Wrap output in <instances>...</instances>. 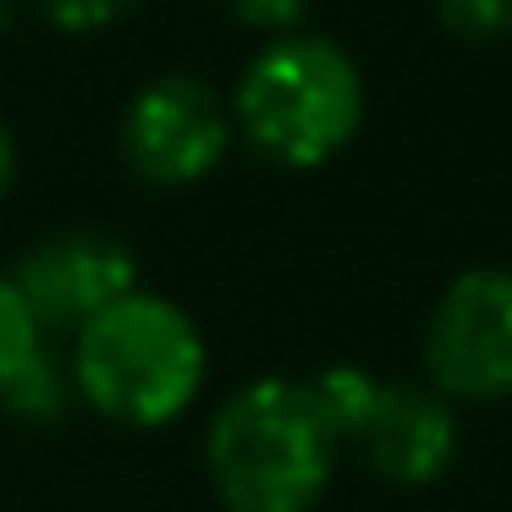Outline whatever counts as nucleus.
Returning <instances> with one entry per match:
<instances>
[{
	"label": "nucleus",
	"instance_id": "1a4fd4ad",
	"mask_svg": "<svg viewBox=\"0 0 512 512\" xmlns=\"http://www.w3.org/2000/svg\"><path fill=\"white\" fill-rule=\"evenodd\" d=\"M380 386H386V380H375L369 369H358V364H331V369H320V375L309 380L325 424H331L342 441H353V435L364 430V419L375 413V402H380Z\"/></svg>",
	"mask_w": 512,
	"mask_h": 512
},
{
	"label": "nucleus",
	"instance_id": "39448f33",
	"mask_svg": "<svg viewBox=\"0 0 512 512\" xmlns=\"http://www.w3.org/2000/svg\"><path fill=\"white\" fill-rule=\"evenodd\" d=\"M424 380L446 402L512 397V270L474 265L446 281L424 325Z\"/></svg>",
	"mask_w": 512,
	"mask_h": 512
},
{
	"label": "nucleus",
	"instance_id": "423d86ee",
	"mask_svg": "<svg viewBox=\"0 0 512 512\" xmlns=\"http://www.w3.org/2000/svg\"><path fill=\"white\" fill-rule=\"evenodd\" d=\"M23 303L34 309L39 331H83L100 309L138 287V259L116 232L100 226H67L39 243L12 270Z\"/></svg>",
	"mask_w": 512,
	"mask_h": 512
},
{
	"label": "nucleus",
	"instance_id": "7ed1b4c3",
	"mask_svg": "<svg viewBox=\"0 0 512 512\" xmlns=\"http://www.w3.org/2000/svg\"><path fill=\"white\" fill-rule=\"evenodd\" d=\"M72 386L100 419L127 430H160L193 408L210 369L199 325L160 292L133 287L72 331Z\"/></svg>",
	"mask_w": 512,
	"mask_h": 512
},
{
	"label": "nucleus",
	"instance_id": "f257e3e1",
	"mask_svg": "<svg viewBox=\"0 0 512 512\" xmlns=\"http://www.w3.org/2000/svg\"><path fill=\"white\" fill-rule=\"evenodd\" d=\"M336 452L342 435L298 375L243 380L204 430V474L226 512H314Z\"/></svg>",
	"mask_w": 512,
	"mask_h": 512
},
{
	"label": "nucleus",
	"instance_id": "ddd939ff",
	"mask_svg": "<svg viewBox=\"0 0 512 512\" xmlns=\"http://www.w3.org/2000/svg\"><path fill=\"white\" fill-rule=\"evenodd\" d=\"M221 12L232 17V23L265 34V39H281V34H298L303 28L309 0H221Z\"/></svg>",
	"mask_w": 512,
	"mask_h": 512
},
{
	"label": "nucleus",
	"instance_id": "9d476101",
	"mask_svg": "<svg viewBox=\"0 0 512 512\" xmlns=\"http://www.w3.org/2000/svg\"><path fill=\"white\" fill-rule=\"evenodd\" d=\"M39 347H45V331H39L34 309L23 303V292H17L12 276H0V386L34 358Z\"/></svg>",
	"mask_w": 512,
	"mask_h": 512
},
{
	"label": "nucleus",
	"instance_id": "0eeeda50",
	"mask_svg": "<svg viewBox=\"0 0 512 512\" xmlns=\"http://www.w3.org/2000/svg\"><path fill=\"white\" fill-rule=\"evenodd\" d=\"M386 485H430L457 457V413L435 386H380L375 413L353 435Z\"/></svg>",
	"mask_w": 512,
	"mask_h": 512
},
{
	"label": "nucleus",
	"instance_id": "f8f14e48",
	"mask_svg": "<svg viewBox=\"0 0 512 512\" xmlns=\"http://www.w3.org/2000/svg\"><path fill=\"white\" fill-rule=\"evenodd\" d=\"M133 6H138V0H39L45 23L56 28V34H67V39L105 34V28H116Z\"/></svg>",
	"mask_w": 512,
	"mask_h": 512
},
{
	"label": "nucleus",
	"instance_id": "20e7f679",
	"mask_svg": "<svg viewBox=\"0 0 512 512\" xmlns=\"http://www.w3.org/2000/svg\"><path fill=\"white\" fill-rule=\"evenodd\" d=\"M237 127L232 105L199 72H160L122 111V166L149 188H193L226 160Z\"/></svg>",
	"mask_w": 512,
	"mask_h": 512
},
{
	"label": "nucleus",
	"instance_id": "2eb2a0df",
	"mask_svg": "<svg viewBox=\"0 0 512 512\" xmlns=\"http://www.w3.org/2000/svg\"><path fill=\"white\" fill-rule=\"evenodd\" d=\"M0 6H6V0H0Z\"/></svg>",
	"mask_w": 512,
	"mask_h": 512
},
{
	"label": "nucleus",
	"instance_id": "6e6552de",
	"mask_svg": "<svg viewBox=\"0 0 512 512\" xmlns=\"http://www.w3.org/2000/svg\"><path fill=\"white\" fill-rule=\"evenodd\" d=\"M72 402H78L72 364H61L56 353H45V347L0 386V408L12 413L17 424H61Z\"/></svg>",
	"mask_w": 512,
	"mask_h": 512
},
{
	"label": "nucleus",
	"instance_id": "9b49d317",
	"mask_svg": "<svg viewBox=\"0 0 512 512\" xmlns=\"http://www.w3.org/2000/svg\"><path fill=\"white\" fill-rule=\"evenodd\" d=\"M430 6L457 39H474V45L512 39V0H430Z\"/></svg>",
	"mask_w": 512,
	"mask_h": 512
},
{
	"label": "nucleus",
	"instance_id": "f03ea898",
	"mask_svg": "<svg viewBox=\"0 0 512 512\" xmlns=\"http://www.w3.org/2000/svg\"><path fill=\"white\" fill-rule=\"evenodd\" d=\"M226 105L237 138L259 160L314 171L342 155L364 127V72L336 39L298 28L265 39L248 56Z\"/></svg>",
	"mask_w": 512,
	"mask_h": 512
},
{
	"label": "nucleus",
	"instance_id": "4468645a",
	"mask_svg": "<svg viewBox=\"0 0 512 512\" xmlns=\"http://www.w3.org/2000/svg\"><path fill=\"white\" fill-rule=\"evenodd\" d=\"M12 182H17V138H12V127L0 122V199L12 193Z\"/></svg>",
	"mask_w": 512,
	"mask_h": 512
}]
</instances>
